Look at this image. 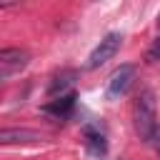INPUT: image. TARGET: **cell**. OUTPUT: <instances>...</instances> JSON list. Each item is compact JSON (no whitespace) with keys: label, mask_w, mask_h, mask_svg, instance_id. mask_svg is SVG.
<instances>
[{"label":"cell","mask_w":160,"mask_h":160,"mask_svg":"<svg viewBox=\"0 0 160 160\" xmlns=\"http://www.w3.org/2000/svg\"><path fill=\"white\" fill-rule=\"evenodd\" d=\"M135 132L140 140H152L158 132V115H155V95L152 90H142L135 100Z\"/></svg>","instance_id":"cell-1"},{"label":"cell","mask_w":160,"mask_h":160,"mask_svg":"<svg viewBox=\"0 0 160 160\" xmlns=\"http://www.w3.org/2000/svg\"><path fill=\"white\" fill-rule=\"evenodd\" d=\"M120 42H122V35H120V32H108V35L98 42V48L90 52V58H88V70H98L100 65H105L108 60H112V58L118 55V50H120Z\"/></svg>","instance_id":"cell-2"},{"label":"cell","mask_w":160,"mask_h":160,"mask_svg":"<svg viewBox=\"0 0 160 160\" xmlns=\"http://www.w3.org/2000/svg\"><path fill=\"white\" fill-rule=\"evenodd\" d=\"M135 65H130V62H125V65H120L112 75H110V80H108V98L110 100H120L130 88H132V82H135Z\"/></svg>","instance_id":"cell-3"},{"label":"cell","mask_w":160,"mask_h":160,"mask_svg":"<svg viewBox=\"0 0 160 160\" xmlns=\"http://www.w3.org/2000/svg\"><path fill=\"white\" fill-rule=\"evenodd\" d=\"M30 60V52L28 50H20V48H2L0 50V78L8 80L12 72L22 70Z\"/></svg>","instance_id":"cell-4"},{"label":"cell","mask_w":160,"mask_h":160,"mask_svg":"<svg viewBox=\"0 0 160 160\" xmlns=\"http://www.w3.org/2000/svg\"><path fill=\"white\" fill-rule=\"evenodd\" d=\"M42 135L28 128H5L0 130V142L2 145H25V142H40Z\"/></svg>","instance_id":"cell-5"},{"label":"cell","mask_w":160,"mask_h":160,"mask_svg":"<svg viewBox=\"0 0 160 160\" xmlns=\"http://www.w3.org/2000/svg\"><path fill=\"white\" fill-rule=\"evenodd\" d=\"M75 92H68V95H60L58 100H52V102H48L45 105V112H52V115H58V118H65L72 108H75Z\"/></svg>","instance_id":"cell-6"},{"label":"cell","mask_w":160,"mask_h":160,"mask_svg":"<svg viewBox=\"0 0 160 160\" xmlns=\"http://www.w3.org/2000/svg\"><path fill=\"white\" fill-rule=\"evenodd\" d=\"M85 140H88L90 152H95V155H105L108 142H105V135H102L100 130H95V128H85Z\"/></svg>","instance_id":"cell-7"},{"label":"cell","mask_w":160,"mask_h":160,"mask_svg":"<svg viewBox=\"0 0 160 160\" xmlns=\"http://www.w3.org/2000/svg\"><path fill=\"white\" fill-rule=\"evenodd\" d=\"M75 75H78V72H72V70H65V72L55 75V80H52V82H50V88H48V95H58V92H62L68 85H72Z\"/></svg>","instance_id":"cell-8"},{"label":"cell","mask_w":160,"mask_h":160,"mask_svg":"<svg viewBox=\"0 0 160 160\" xmlns=\"http://www.w3.org/2000/svg\"><path fill=\"white\" fill-rule=\"evenodd\" d=\"M145 62L148 65H155V62H160V38L150 45V50L145 52Z\"/></svg>","instance_id":"cell-9"},{"label":"cell","mask_w":160,"mask_h":160,"mask_svg":"<svg viewBox=\"0 0 160 160\" xmlns=\"http://www.w3.org/2000/svg\"><path fill=\"white\" fill-rule=\"evenodd\" d=\"M155 138H158V140H160V125H158V132H155Z\"/></svg>","instance_id":"cell-10"},{"label":"cell","mask_w":160,"mask_h":160,"mask_svg":"<svg viewBox=\"0 0 160 160\" xmlns=\"http://www.w3.org/2000/svg\"><path fill=\"white\" fill-rule=\"evenodd\" d=\"M158 28H160V15H158Z\"/></svg>","instance_id":"cell-11"}]
</instances>
